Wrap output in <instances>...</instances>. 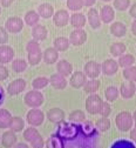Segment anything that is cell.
I'll return each instance as SVG.
<instances>
[{
    "label": "cell",
    "mask_w": 136,
    "mask_h": 148,
    "mask_svg": "<svg viewBox=\"0 0 136 148\" xmlns=\"http://www.w3.org/2000/svg\"><path fill=\"white\" fill-rule=\"evenodd\" d=\"M101 1H103V3H109V1H113V0H101Z\"/></svg>",
    "instance_id": "91938a15"
},
{
    "label": "cell",
    "mask_w": 136,
    "mask_h": 148,
    "mask_svg": "<svg viewBox=\"0 0 136 148\" xmlns=\"http://www.w3.org/2000/svg\"><path fill=\"white\" fill-rule=\"evenodd\" d=\"M87 75L85 74V72H81V71H76L74 72L72 75H70V79H69V85L73 87V88H82L86 82H87Z\"/></svg>",
    "instance_id": "9c48e42d"
},
{
    "label": "cell",
    "mask_w": 136,
    "mask_h": 148,
    "mask_svg": "<svg viewBox=\"0 0 136 148\" xmlns=\"http://www.w3.org/2000/svg\"><path fill=\"white\" fill-rule=\"evenodd\" d=\"M102 105H103V100L101 99L100 95H98L96 93L95 94H90L86 99V110L92 115L100 114Z\"/></svg>",
    "instance_id": "277c9868"
},
{
    "label": "cell",
    "mask_w": 136,
    "mask_h": 148,
    "mask_svg": "<svg viewBox=\"0 0 136 148\" xmlns=\"http://www.w3.org/2000/svg\"><path fill=\"white\" fill-rule=\"evenodd\" d=\"M26 51H27V54H35V53H40L41 48L36 40H31L26 45Z\"/></svg>",
    "instance_id": "7bdbcfd3"
},
{
    "label": "cell",
    "mask_w": 136,
    "mask_h": 148,
    "mask_svg": "<svg viewBox=\"0 0 136 148\" xmlns=\"http://www.w3.org/2000/svg\"><path fill=\"white\" fill-rule=\"evenodd\" d=\"M87 21H88L89 26L93 29L99 28L101 26V24H102L101 16H100V12L96 8H90L88 11V13H87Z\"/></svg>",
    "instance_id": "7c38bea8"
},
{
    "label": "cell",
    "mask_w": 136,
    "mask_h": 148,
    "mask_svg": "<svg viewBox=\"0 0 136 148\" xmlns=\"http://www.w3.org/2000/svg\"><path fill=\"white\" fill-rule=\"evenodd\" d=\"M130 140L136 143V128H133L130 131Z\"/></svg>",
    "instance_id": "db71d44e"
},
{
    "label": "cell",
    "mask_w": 136,
    "mask_h": 148,
    "mask_svg": "<svg viewBox=\"0 0 136 148\" xmlns=\"http://www.w3.org/2000/svg\"><path fill=\"white\" fill-rule=\"evenodd\" d=\"M69 42L73 46H81L87 40V33L83 28H75L69 34Z\"/></svg>",
    "instance_id": "52a82bcc"
},
{
    "label": "cell",
    "mask_w": 136,
    "mask_h": 148,
    "mask_svg": "<svg viewBox=\"0 0 136 148\" xmlns=\"http://www.w3.org/2000/svg\"><path fill=\"white\" fill-rule=\"evenodd\" d=\"M68 119L70 122H74V123H82L86 121V114L81 109H75L73 112H70Z\"/></svg>",
    "instance_id": "1f68e13d"
},
{
    "label": "cell",
    "mask_w": 136,
    "mask_h": 148,
    "mask_svg": "<svg viewBox=\"0 0 136 148\" xmlns=\"http://www.w3.org/2000/svg\"><path fill=\"white\" fill-rule=\"evenodd\" d=\"M95 127L100 132H107L108 129L110 128V120L108 118H103L102 116V118H100L98 121H96Z\"/></svg>",
    "instance_id": "60d3db41"
},
{
    "label": "cell",
    "mask_w": 136,
    "mask_h": 148,
    "mask_svg": "<svg viewBox=\"0 0 136 148\" xmlns=\"http://www.w3.org/2000/svg\"><path fill=\"white\" fill-rule=\"evenodd\" d=\"M42 60L48 65H53L57 62V60H59V51H56L54 47L46 48L45 52L42 53Z\"/></svg>",
    "instance_id": "ffe728a7"
},
{
    "label": "cell",
    "mask_w": 136,
    "mask_h": 148,
    "mask_svg": "<svg viewBox=\"0 0 136 148\" xmlns=\"http://www.w3.org/2000/svg\"><path fill=\"white\" fill-rule=\"evenodd\" d=\"M13 1H14V0H1V1H0L1 4H0V5H1L3 7H8V6H11L13 4Z\"/></svg>",
    "instance_id": "f5cc1de1"
},
{
    "label": "cell",
    "mask_w": 136,
    "mask_h": 148,
    "mask_svg": "<svg viewBox=\"0 0 136 148\" xmlns=\"http://www.w3.org/2000/svg\"><path fill=\"white\" fill-rule=\"evenodd\" d=\"M38 13H39V15H40L41 18H44V19H49V18H53L55 12H54L53 5H51L48 3H44L41 5H39Z\"/></svg>",
    "instance_id": "d4e9b609"
},
{
    "label": "cell",
    "mask_w": 136,
    "mask_h": 148,
    "mask_svg": "<svg viewBox=\"0 0 136 148\" xmlns=\"http://www.w3.org/2000/svg\"><path fill=\"white\" fill-rule=\"evenodd\" d=\"M118 62H119V66H120V67L127 68V67L134 66V64H135V57H134L133 54L124 53L123 55H121V57L119 58Z\"/></svg>",
    "instance_id": "4dcf8cb0"
},
{
    "label": "cell",
    "mask_w": 136,
    "mask_h": 148,
    "mask_svg": "<svg viewBox=\"0 0 136 148\" xmlns=\"http://www.w3.org/2000/svg\"><path fill=\"white\" fill-rule=\"evenodd\" d=\"M136 93V86L135 82L126 81L120 87V94L123 99H131Z\"/></svg>",
    "instance_id": "e0dca14e"
},
{
    "label": "cell",
    "mask_w": 136,
    "mask_h": 148,
    "mask_svg": "<svg viewBox=\"0 0 136 148\" xmlns=\"http://www.w3.org/2000/svg\"><path fill=\"white\" fill-rule=\"evenodd\" d=\"M134 128H136V120L134 121Z\"/></svg>",
    "instance_id": "94428289"
},
{
    "label": "cell",
    "mask_w": 136,
    "mask_h": 148,
    "mask_svg": "<svg viewBox=\"0 0 136 148\" xmlns=\"http://www.w3.org/2000/svg\"><path fill=\"white\" fill-rule=\"evenodd\" d=\"M40 15H39L38 11H28L26 14H25V18H24V21L26 25L31 26V27H34L35 25H38L39 23V19H40Z\"/></svg>",
    "instance_id": "4316f807"
},
{
    "label": "cell",
    "mask_w": 136,
    "mask_h": 148,
    "mask_svg": "<svg viewBox=\"0 0 136 148\" xmlns=\"http://www.w3.org/2000/svg\"><path fill=\"white\" fill-rule=\"evenodd\" d=\"M47 34H48V31L44 25L38 24L32 28V36H33V39L36 40V41L45 40L47 38Z\"/></svg>",
    "instance_id": "7402d4cb"
},
{
    "label": "cell",
    "mask_w": 136,
    "mask_h": 148,
    "mask_svg": "<svg viewBox=\"0 0 136 148\" xmlns=\"http://www.w3.org/2000/svg\"><path fill=\"white\" fill-rule=\"evenodd\" d=\"M28 66V62L24 59H15L12 61V69L16 73H23L26 71Z\"/></svg>",
    "instance_id": "d590c367"
},
{
    "label": "cell",
    "mask_w": 136,
    "mask_h": 148,
    "mask_svg": "<svg viewBox=\"0 0 136 148\" xmlns=\"http://www.w3.org/2000/svg\"><path fill=\"white\" fill-rule=\"evenodd\" d=\"M66 6L72 12H79L83 7V4H82L81 0H67Z\"/></svg>",
    "instance_id": "b9f144b4"
},
{
    "label": "cell",
    "mask_w": 136,
    "mask_h": 148,
    "mask_svg": "<svg viewBox=\"0 0 136 148\" xmlns=\"http://www.w3.org/2000/svg\"><path fill=\"white\" fill-rule=\"evenodd\" d=\"M130 6H131L130 0H113V7L116 11L124 12V11L129 10Z\"/></svg>",
    "instance_id": "8d00e7d4"
},
{
    "label": "cell",
    "mask_w": 136,
    "mask_h": 148,
    "mask_svg": "<svg viewBox=\"0 0 136 148\" xmlns=\"http://www.w3.org/2000/svg\"><path fill=\"white\" fill-rule=\"evenodd\" d=\"M69 39L66 38V36H57V38L54 39L53 41V46L56 51H59V52H65L69 48Z\"/></svg>",
    "instance_id": "484cf974"
},
{
    "label": "cell",
    "mask_w": 136,
    "mask_h": 148,
    "mask_svg": "<svg viewBox=\"0 0 136 148\" xmlns=\"http://www.w3.org/2000/svg\"><path fill=\"white\" fill-rule=\"evenodd\" d=\"M69 20H70V15H69L68 11H66V10H59L53 15V23L57 27L66 26L69 23Z\"/></svg>",
    "instance_id": "30bf717a"
},
{
    "label": "cell",
    "mask_w": 136,
    "mask_h": 148,
    "mask_svg": "<svg viewBox=\"0 0 136 148\" xmlns=\"http://www.w3.org/2000/svg\"><path fill=\"white\" fill-rule=\"evenodd\" d=\"M24 27V20L19 16H11L5 23V28L10 33H19Z\"/></svg>",
    "instance_id": "ba28073f"
},
{
    "label": "cell",
    "mask_w": 136,
    "mask_h": 148,
    "mask_svg": "<svg viewBox=\"0 0 136 148\" xmlns=\"http://www.w3.org/2000/svg\"><path fill=\"white\" fill-rule=\"evenodd\" d=\"M69 23L74 28H83L87 23V16L81 12H74L70 15Z\"/></svg>",
    "instance_id": "d6986e66"
},
{
    "label": "cell",
    "mask_w": 136,
    "mask_h": 148,
    "mask_svg": "<svg viewBox=\"0 0 136 148\" xmlns=\"http://www.w3.org/2000/svg\"><path fill=\"white\" fill-rule=\"evenodd\" d=\"M31 146H32V148H44V146H45V141H44L42 136L40 135L36 140H34V141L31 143Z\"/></svg>",
    "instance_id": "c3c4849f"
},
{
    "label": "cell",
    "mask_w": 136,
    "mask_h": 148,
    "mask_svg": "<svg viewBox=\"0 0 136 148\" xmlns=\"http://www.w3.org/2000/svg\"><path fill=\"white\" fill-rule=\"evenodd\" d=\"M16 141H18V138L15 135V132H13V131H7L1 136V145L5 148H11V147L15 146Z\"/></svg>",
    "instance_id": "603a6c76"
},
{
    "label": "cell",
    "mask_w": 136,
    "mask_h": 148,
    "mask_svg": "<svg viewBox=\"0 0 136 148\" xmlns=\"http://www.w3.org/2000/svg\"><path fill=\"white\" fill-rule=\"evenodd\" d=\"M122 75L127 81H131V82H136V67L135 66H130L127 68H123Z\"/></svg>",
    "instance_id": "f35d334b"
},
{
    "label": "cell",
    "mask_w": 136,
    "mask_h": 148,
    "mask_svg": "<svg viewBox=\"0 0 136 148\" xmlns=\"http://www.w3.org/2000/svg\"><path fill=\"white\" fill-rule=\"evenodd\" d=\"M131 33H133V35L134 36H136V19L133 21V24H131Z\"/></svg>",
    "instance_id": "9f6ffc18"
},
{
    "label": "cell",
    "mask_w": 136,
    "mask_h": 148,
    "mask_svg": "<svg viewBox=\"0 0 136 148\" xmlns=\"http://www.w3.org/2000/svg\"><path fill=\"white\" fill-rule=\"evenodd\" d=\"M4 99H5V92H4L3 87H0V106L4 102Z\"/></svg>",
    "instance_id": "11a10c76"
},
{
    "label": "cell",
    "mask_w": 136,
    "mask_h": 148,
    "mask_svg": "<svg viewBox=\"0 0 136 148\" xmlns=\"http://www.w3.org/2000/svg\"><path fill=\"white\" fill-rule=\"evenodd\" d=\"M56 71L64 77H69L73 74V65L65 59L59 60L56 62Z\"/></svg>",
    "instance_id": "44dd1931"
},
{
    "label": "cell",
    "mask_w": 136,
    "mask_h": 148,
    "mask_svg": "<svg viewBox=\"0 0 136 148\" xmlns=\"http://www.w3.org/2000/svg\"><path fill=\"white\" fill-rule=\"evenodd\" d=\"M79 131H80L79 125H76L74 122L72 123V122H65V121H62L61 123H59L56 134L59 135L61 139L72 140V139H74L77 135Z\"/></svg>",
    "instance_id": "6da1fadb"
},
{
    "label": "cell",
    "mask_w": 136,
    "mask_h": 148,
    "mask_svg": "<svg viewBox=\"0 0 136 148\" xmlns=\"http://www.w3.org/2000/svg\"><path fill=\"white\" fill-rule=\"evenodd\" d=\"M14 58V51L11 46L0 45V64H8Z\"/></svg>",
    "instance_id": "ac0fdd59"
},
{
    "label": "cell",
    "mask_w": 136,
    "mask_h": 148,
    "mask_svg": "<svg viewBox=\"0 0 136 148\" xmlns=\"http://www.w3.org/2000/svg\"><path fill=\"white\" fill-rule=\"evenodd\" d=\"M83 72L87 75V78H89V79H98V77L102 73L101 65L98 61H95V60H90V61L85 64Z\"/></svg>",
    "instance_id": "8992f818"
},
{
    "label": "cell",
    "mask_w": 136,
    "mask_h": 148,
    "mask_svg": "<svg viewBox=\"0 0 136 148\" xmlns=\"http://www.w3.org/2000/svg\"><path fill=\"white\" fill-rule=\"evenodd\" d=\"M8 41V31L5 27H0V45H5Z\"/></svg>",
    "instance_id": "7dc6e473"
},
{
    "label": "cell",
    "mask_w": 136,
    "mask_h": 148,
    "mask_svg": "<svg viewBox=\"0 0 136 148\" xmlns=\"http://www.w3.org/2000/svg\"><path fill=\"white\" fill-rule=\"evenodd\" d=\"M49 84L54 89H57V90H62L67 87L66 77L61 75V74H59V73L52 74L51 78H49Z\"/></svg>",
    "instance_id": "4fadbf2b"
},
{
    "label": "cell",
    "mask_w": 136,
    "mask_h": 148,
    "mask_svg": "<svg viewBox=\"0 0 136 148\" xmlns=\"http://www.w3.org/2000/svg\"><path fill=\"white\" fill-rule=\"evenodd\" d=\"M26 120L29 123V126L38 127V126L42 125V122L45 120V114L42 110H40L39 108H32L26 114Z\"/></svg>",
    "instance_id": "5b68a950"
},
{
    "label": "cell",
    "mask_w": 136,
    "mask_h": 148,
    "mask_svg": "<svg viewBox=\"0 0 136 148\" xmlns=\"http://www.w3.org/2000/svg\"><path fill=\"white\" fill-rule=\"evenodd\" d=\"M12 115L5 108H0V128L5 129V128H10L11 121H12Z\"/></svg>",
    "instance_id": "83f0119b"
},
{
    "label": "cell",
    "mask_w": 136,
    "mask_h": 148,
    "mask_svg": "<svg viewBox=\"0 0 136 148\" xmlns=\"http://www.w3.org/2000/svg\"><path fill=\"white\" fill-rule=\"evenodd\" d=\"M129 15L134 19H136V1L129 7Z\"/></svg>",
    "instance_id": "f907efd6"
},
{
    "label": "cell",
    "mask_w": 136,
    "mask_h": 148,
    "mask_svg": "<svg viewBox=\"0 0 136 148\" xmlns=\"http://www.w3.org/2000/svg\"><path fill=\"white\" fill-rule=\"evenodd\" d=\"M100 85H101L100 80H98V79H90L83 86V90L86 92L87 94H95L96 92L99 90Z\"/></svg>",
    "instance_id": "f1b7e54d"
},
{
    "label": "cell",
    "mask_w": 136,
    "mask_h": 148,
    "mask_svg": "<svg viewBox=\"0 0 136 148\" xmlns=\"http://www.w3.org/2000/svg\"><path fill=\"white\" fill-rule=\"evenodd\" d=\"M41 60H42V52L35 53V54H28V64L32 66L38 65Z\"/></svg>",
    "instance_id": "f6af8a7d"
},
{
    "label": "cell",
    "mask_w": 136,
    "mask_h": 148,
    "mask_svg": "<svg viewBox=\"0 0 136 148\" xmlns=\"http://www.w3.org/2000/svg\"><path fill=\"white\" fill-rule=\"evenodd\" d=\"M48 84H49V79H48V78H46V77H39V78H35V79L33 80L32 86H33L34 89L40 90V89L47 87Z\"/></svg>",
    "instance_id": "ab89813d"
},
{
    "label": "cell",
    "mask_w": 136,
    "mask_h": 148,
    "mask_svg": "<svg viewBox=\"0 0 136 148\" xmlns=\"http://www.w3.org/2000/svg\"><path fill=\"white\" fill-rule=\"evenodd\" d=\"M7 78H8V69L3 64H0V81H4Z\"/></svg>",
    "instance_id": "681fc988"
},
{
    "label": "cell",
    "mask_w": 136,
    "mask_h": 148,
    "mask_svg": "<svg viewBox=\"0 0 136 148\" xmlns=\"http://www.w3.org/2000/svg\"><path fill=\"white\" fill-rule=\"evenodd\" d=\"M81 1H82L83 6H86V7H92V6L95 5L96 0H81Z\"/></svg>",
    "instance_id": "816d5d0a"
},
{
    "label": "cell",
    "mask_w": 136,
    "mask_h": 148,
    "mask_svg": "<svg viewBox=\"0 0 136 148\" xmlns=\"http://www.w3.org/2000/svg\"><path fill=\"white\" fill-rule=\"evenodd\" d=\"M44 95L40 90H36V89H33V90H29L25 94V98H24V101H25V105L28 106L29 108H39L42 103H44Z\"/></svg>",
    "instance_id": "3957f363"
},
{
    "label": "cell",
    "mask_w": 136,
    "mask_h": 148,
    "mask_svg": "<svg viewBox=\"0 0 136 148\" xmlns=\"http://www.w3.org/2000/svg\"><path fill=\"white\" fill-rule=\"evenodd\" d=\"M109 51H110V54L113 55V57L120 58L121 55H123V54L126 53L127 46H126L123 42H114V44H111Z\"/></svg>",
    "instance_id": "f546056e"
},
{
    "label": "cell",
    "mask_w": 136,
    "mask_h": 148,
    "mask_svg": "<svg viewBox=\"0 0 136 148\" xmlns=\"http://www.w3.org/2000/svg\"><path fill=\"white\" fill-rule=\"evenodd\" d=\"M111 148H135L134 143L128 140H118L113 143Z\"/></svg>",
    "instance_id": "ee69618b"
},
{
    "label": "cell",
    "mask_w": 136,
    "mask_h": 148,
    "mask_svg": "<svg viewBox=\"0 0 136 148\" xmlns=\"http://www.w3.org/2000/svg\"><path fill=\"white\" fill-rule=\"evenodd\" d=\"M26 88V81L24 79H16L7 86V93L10 95H16L24 92Z\"/></svg>",
    "instance_id": "5bb4252c"
},
{
    "label": "cell",
    "mask_w": 136,
    "mask_h": 148,
    "mask_svg": "<svg viewBox=\"0 0 136 148\" xmlns=\"http://www.w3.org/2000/svg\"><path fill=\"white\" fill-rule=\"evenodd\" d=\"M46 146H47V148H65V145H64L61 138L57 134L49 136V139L46 142Z\"/></svg>",
    "instance_id": "836d02e7"
},
{
    "label": "cell",
    "mask_w": 136,
    "mask_h": 148,
    "mask_svg": "<svg viewBox=\"0 0 136 148\" xmlns=\"http://www.w3.org/2000/svg\"><path fill=\"white\" fill-rule=\"evenodd\" d=\"M0 13H1V7H0Z\"/></svg>",
    "instance_id": "6125c7cd"
},
{
    "label": "cell",
    "mask_w": 136,
    "mask_h": 148,
    "mask_svg": "<svg viewBox=\"0 0 136 148\" xmlns=\"http://www.w3.org/2000/svg\"><path fill=\"white\" fill-rule=\"evenodd\" d=\"M100 12V16H101V20L105 24H110L114 21L115 19V8L110 5H105L101 7Z\"/></svg>",
    "instance_id": "9a60e30c"
},
{
    "label": "cell",
    "mask_w": 136,
    "mask_h": 148,
    "mask_svg": "<svg viewBox=\"0 0 136 148\" xmlns=\"http://www.w3.org/2000/svg\"><path fill=\"white\" fill-rule=\"evenodd\" d=\"M134 118L133 114L127 112V110H122L115 118V125L118 127L119 131L121 132H128L134 126Z\"/></svg>",
    "instance_id": "7a4b0ae2"
},
{
    "label": "cell",
    "mask_w": 136,
    "mask_h": 148,
    "mask_svg": "<svg viewBox=\"0 0 136 148\" xmlns=\"http://www.w3.org/2000/svg\"><path fill=\"white\" fill-rule=\"evenodd\" d=\"M65 116H66L65 112L61 108H57V107L52 108L47 112V119L53 123H57V125L61 123L65 120Z\"/></svg>",
    "instance_id": "2e32d148"
},
{
    "label": "cell",
    "mask_w": 136,
    "mask_h": 148,
    "mask_svg": "<svg viewBox=\"0 0 136 148\" xmlns=\"http://www.w3.org/2000/svg\"><path fill=\"white\" fill-rule=\"evenodd\" d=\"M119 62L114 60V59H107L105 60L102 64H101V69H102V73L105 75H114V74L118 73L119 71Z\"/></svg>",
    "instance_id": "8fae6325"
},
{
    "label": "cell",
    "mask_w": 136,
    "mask_h": 148,
    "mask_svg": "<svg viewBox=\"0 0 136 148\" xmlns=\"http://www.w3.org/2000/svg\"><path fill=\"white\" fill-rule=\"evenodd\" d=\"M110 33L114 35V36H116V38H122V36H124L126 35V33H127V27H126V25L123 24V23H121V21H115V23H113L111 25H110Z\"/></svg>",
    "instance_id": "cb8c5ba5"
},
{
    "label": "cell",
    "mask_w": 136,
    "mask_h": 148,
    "mask_svg": "<svg viewBox=\"0 0 136 148\" xmlns=\"http://www.w3.org/2000/svg\"><path fill=\"white\" fill-rule=\"evenodd\" d=\"M119 95H120V90L116 88L115 86H109V87H107L106 90H105V98H106V100H107L108 102L115 101L116 99L119 98Z\"/></svg>",
    "instance_id": "d6a6232c"
},
{
    "label": "cell",
    "mask_w": 136,
    "mask_h": 148,
    "mask_svg": "<svg viewBox=\"0 0 136 148\" xmlns=\"http://www.w3.org/2000/svg\"><path fill=\"white\" fill-rule=\"evenodd\" d=\"M110 113H111V106L109 105L108 101H106V102L103 101L102 108H101V110H100V115L103 116V118H108V116L110 115Z\"/></svg>",
    "instance_id": "bcb514c9"
},
{
    "label": "cell",
    "mask_w": 136,
    "mask_h": 148,
    "mask_svg": "<svg viewBox=\"0 0 136 148\" xmlns=\"http://www.w3.org/2000/svg\"><path fill=\"white\" fill-rule=\"evenodd\" d=\"M39 136H40V134H39V132L36 131L35 127H28L27 129H25V132H24V139L29 143H32Z\"/></svg>",
    "instance_id": "e575fe53"
},
{
    "label": "cell",
    "mask_w": 136,
    "mask_h": 148,
    "mask_svg": "<svg viewBox=\"0 0 136 148\" xmlns=\"http://www.w3.org/2000/svg\"><path fill=\"white\" fill-rule=\"evenodd\" d=\"M25 127V122L21 118H19V116H13L12 118V121H11V125H10V128H11V131L13 132H20L23 131Z\"/></svg>",
    "instance_id": "74e56055"
},
{
    "label": "cell",
    "mask_w": 136,
    "mask_h": 148,
    "mask_svg": "<svg viewBox=\"0 0 136 148\" xmlns=\"http://www.w3.org/2000/svg\"><path fill=\"white\" fill-rule=\"evenodd\" d=\"M133 118H134V120H136V109H135V112L133 113Z\"/></svg>",
    "instance_id": "680465c9"
},
{
    "label": "cell",
    "mask_w": 136,
    "mask_h": 148,
    "mask_svg": "<svg viewBox=\"0 0 136 148\" xmlns=\"http://www.w3.org/2000/svg\"><path fill=\"white\" fill-rule=\"evenodd\" d=\"M14 148H29L26 143H24V142H21V143H16L15 146H14Z\"/></svg>",
    "instance_id": "6f0895ef"
}]
</instances>
